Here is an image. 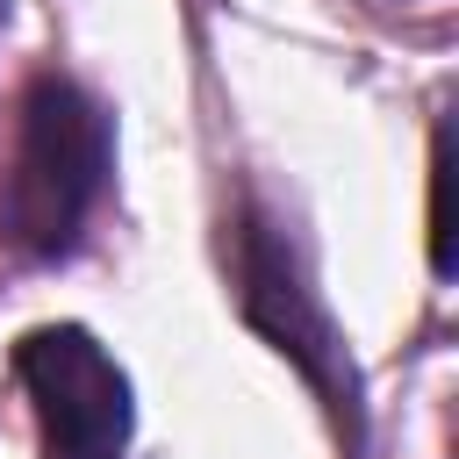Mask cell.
<instances>
[{
    "mask_svg": "<svg viewBox=\"0 0 459 459\" xmlns=\"http://www.w3.org/2000/svg\"><path fill=\"white\" fill-rule=\"evenodd\" d=\"M237 308H244V323H251L280 359L301 366V380L323 394L344 452H359V437H366V402H359V373H351V359H344V337H337L323 294L308 287L301 251H294L287 230H273L258 208L237 215Z\"/></svg>",
    "mask_w": 459,
    "mask_h": 459,
    "instance_id": "obj_2",
    "label": "cell"
},
{
    "mask_svg": "<svg viewBox=\"0 0 459 459\" xmlns=\"http://www.w3.org/2000/svg\"><path fill=\"white\" fill-rule=\"evenodd\" d=\"M115 172V122L108 108L65 79V72H36L22 93V122H14V165L0 186V237L22 258H65L93 215V201L108 194Z\"/></svg>",
    "mask_w": 459,
    "mask_h": 459,
    "instance_id": "obj_1",
    "label": "cell"
},
{
    "mask_svg": "<svg viewBox=\"0 0 459 459\" xmlns=\"http://www.w3.org/2000/svg\"><path fill=\"white\" fill-rule=\"evenodd\" d=\"M430 273L452 280V129L445 122L430 143Z\"/></svg>",
    "mask_w": 459,
    "mask_h": 459,
    "instance_id": "obj_4",
    "label": "cell"
},
{
    "mask_svg": "<svg viewBox=\"0 0 459 459\" xmlns=\"http://www.w3.org/2000/svg\"><path fill=\"white\" fill-rule=\"evenodd\" d=\"M14 380L29 387L43 459H122L129 445V373L79 323H36L14 344Z\"/></svg>",
    "mask_w": 459,
    "mask_h": 459,
    "instance_id": "obj_3",
    "label": "cell"
}]
</instances>
